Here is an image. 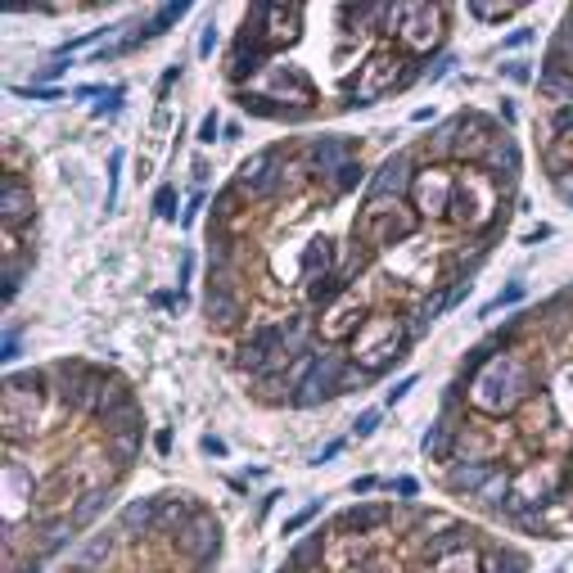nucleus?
<instances>
[{"label": "nucleus", "mask_w": 573, "mask_h": 573, "mask_svg": "<svg viewBox=\"0 0 573 573\" xmlns=\"http://www.w3.org/2000/svg\"><path fill=\"white\" fill-rule=\"evenodd\" d=\"M221 123H217V113H204V123H199V145H212V140H221Z\"/></svg>", "instance_id": "obj_33"}, {"label": "nucleus", "mask_w": 573, "mask_h": 573, "mask_svg": "<svg viewBox=\"0 0 573 573\" xmlns=\"http://www.w3.org/2000/svg\"><path fill=\"white\" fill-rule=\"evenodd\" d=\"M501 461H492V466H470V461H456V466H447L442 470V488L451 492V497H479L483 492V483L492 479V470H497Z\"/></svg>", "instance_id": "obj_19"}, {"label": "nucleus", "mask_w": 573, "mask_h": 573, "mask_svg": "<svg viewBox=\"0 0 573 573\" xmlns=\"http://www.w3.org/2000/svg\"><path fill=\"white\" fill-rule=\"evenodd\" d=\"M551 190H555L564 204H573V167H560V171H551Z\"/></svg>", "instance_id": "obj_31"}, {"label": "nucleus", "mask_w": 573, "mask_h": 573, "mask_svg": "<svg viewBox=\"0 0 573 573\" xmlns=\"http://www.w3.org/2000/svg\"><path fill=\"white\" fill-rule=\"evenodd\" d=\"M451 69H456V60H451V54H442V60H438V64L429 69V82H438V77H447Z\"/></svg>", "instance_id": "obj_42"}, {"label": "nucleus", "mask_w": 573, "mask_h": 573, "mask_svg": "<svg viewBox=\"0 0 573 573\" xmlns=\"http://www.w3.org/2000/svg\"><path fill=\"white\" fill-rule=\"evenodd\" d=\"M420 447H425V456H429L434 466H442V470H447V466L456 461V425L438 416V420L429 425V434L420 438Z\"/></svg>", "instance_id": "obj_20"}, {"label": "nucleus", "mask_w": 573, "mask_h": 573, "mask_svg": "<svg viewBox=\"0 0 573 573\" xmlns=\"http://www.w3.org/2000/svg\"><path fill=\"white\" fill-rule=\"evenodd\" d=\"M538 240H551V226H533V231L524 236V244H538Z\"/></svg>", "instance_id": "obj_47"}, {"label": "nucleus", "mask_w": 573, "mask_h": 573, "mask_svg": "<svg viewBox=\"0 0 573 573\" xmlns=\"http://www.w3.org/2000/svg\"><path fill=\"white\" fill-rule=\"evenodd\" d=\"M546 163H551V171H560V167H573V132H564V136H555V140H551V149H546Z\"/></svg>", "instance_id": "obj_26"}, {"label": "nucleus", "mask_w": 573, "mask_h": 573, "mask_svg": "<svg viewBox=\"0 0 573 573\" xmlns=\"http://www.w3.org/2000/svg\"><path fill=\"white\" fill-rule=\"evenodd\" d=\"M416 158H411V145L407 149H397V154H388L375 171H371V186H366V195H393V199H403L407 190H411V181H416Z\"/></svg>", "instance_id": "obj_15"}, {"label": "nucleus", "mask_w": 573, "mask_h": 573, "mask_svg": "<svg viewBox=\"0 0 573 573\" xmlns=\"http://www.w3.org/2000/svg\"><path fill=\"white\" fill-rule=\"evenodd\" d=\"M118 104H123V86H113V91H108V100H104V104H95V113H100V118H113V113H118Z\"/></svg>", "instance_id": "obj_35"}, {"label": "nucleus", "mask_w": 573, "mask_h": 573, "mask_svg": "<svg viewBox=\"0 0 573 573\" xmlns=\"http://www.w3.org/2000/svg\"><path fill=\"white\" fill-rule=\"evenodd\" d=\"M416 573H479V551H451L442 560H425Z\"/></svg>", "instance_id": "obj_22"}, {"label": "nucleus", "mask_w": 573, "mask_h": 573, "mask_svg": "<svg viewBox=\"0 0 573 573\" xmlns=\"http://www.w3.org/2000/svg\"><path fill=\"white\" fill-rule=\"evenodd\" d=\"M393 492H397V497H403V501H411V497H416V492H420V483H416V479H407V475H403V479H393Z\"/></svg>", "instance_id": "obj_38"}, {"label": "nucleus", "mask_w": 573, "mask_h": 573, "mask_svg": "<svg viewBox=\"0 0 573 573\" xmlns=\"http://www.w3.org/2000/svg\"><path fill=\"white\" fill-rule=\"evenodd\" d=\"M19 95H28V100H60V91H54V86H19Z\"/></svg>", "instance_id": "obj_39"}, {"label": "nucleus", "mask_w": 573, "mask_h": 573, "mask_svg": "<svg viewBox=\"0 0 573 573\" xmlns=\"http://www.w3.org/2000/svg\"><path fill=\"white\" fill-rule=\"evenodd\" d=\"M375 488H379V479H371V475H366V479H357V483H353V492H357V497H366V492H375Z\"/></svg>", "instance_id": "obj_49"}, {"label": "nucleus", "mask_w": 573, "mask_h": 573, "mask_svg": "<svg viewBox=\"0 0 573 573\" xmlns=\"http://www.w3.org/2000/svg\"><path fill=\"white\" fill-rule=\"evenodd\" d=\"M199 208H204V190L190 195V204H186V212H181V226H195V221H199Z\"/></svg>", "instance_id": "obj_37"}, {"label": "nucleus", "mask_w": 573, "mask_h": 573, "mask_svg": "<svg viewBox=\"0 0 573 573\" xmlns=\"http://www.w3.org/2000/svg\"><path fill=\"white\" fill-rule=\"evenodd\" d=\"M514 186L497 181L492 171L483 167H461L456 171V195H451V226L456 231H466V236H492L497 231V221H501V208H506V195Z\"/></svg>", "instance_id": "obj_2"}, {"label": "nucleus", "mask_w": 573, "mask_h": 573, "mask_svg": "<svg viewBox=\"0 0 573 573\" xmlns=\"http://www.w3.org/2000/svg\"><path fill=\"white\" fill-rule=\"evenodd\" d=\"M411 388H416V375H407V379H397V384L388 388V407H393V403H403V397H407Z\"/></svg>", "instance_id": "obj_36"}, {"label": "nucleus", "mask_w": 573, "mask_h": 573, "mask_svg": "<svg viewBox=\"0 0 573 573\" xmlns=\"http://www.w3.org/2000/svg\"><path fill=\"white\" fill-rule=\"evenodd\" d=\"M154 217L177 221V186H158V195H154Z\"/></svg>", "instance_id": "obj_27"}, {"label": "nucleus", "mask_w": 573, "mask_h": 573, "mask_svg": "<svg viewBox=\"0 0 573 573\" xmlns=\"http://www.w3.org/2000/svg\"><path fill=\"white\" fill-rule=\"evenodd\" d=\"M388 524H393V506H384V501H366V506H353V510H343L338 520H334V529H343V533H388Z\"/></svg>", "instance_id": "obj_18"}, {"label": "nucleus", "mask_w": 573, "mask_h": 573, "mask_svg": "<svg viewBox=\"0 0 573 573\" xmlns=\"http://www.w3.org/2000/svg\"><path fill=\"white\" fill-rule=\"evenodd\" d=\"M0 357H6V362H14V357H19V334H14V330L6 334V353H0Z\"/></svg>", "instance_id": "obj_44"}, {"label": "nucleus", "mask_w": 573, "mask_h": 573, "mask_svg": "<svg viewBox=\"0 0 573 573\" xmlns=\"http://www.w3.org/2000/svg\"><path fill=\"white\" fill-rule=\"evenodd\" d=\"M236 91L262 95V100L280 104L284 113H294V118H312V113H316V82H312L299 64H290V60H271L262 73H253V77H249L244 86H236Z\"/></svg>", "instance_id": "obj_6"}, {"label": "nucleus", "mask_w": 573, "mask_h": 573, "mask_svg": "<svg viewBox=\"0 0 573 573\" xmlns=\"http://www.w3.org/2000/svg\"><path fill=\"white\" fill-rule=\"evenodd\" d=\"M113 555V533H91L77 551H73V569H95Z\"/></svg>", "instance_id": "obj_23"}, {"label": "nucleus", "mask_w": 573, "mask_h": 573, "mask_svg": "<svg viewBox=\"0 0 573 573\" xmlns=\"http://www.w3.org/2000/svg\"><path fill=\"white\" fill-rule=\"evenodd\" d=\"M447 19H451L447 6H397L388 37L407 60H429V54H438L447 41Z\"/></svg>", "instance_id": "obj_7"}, {"label": "nucleus", "mask_w": 573, "mask_h": 573, "mask_svg": "<svg viewBox=\"0 0 573 573\" xmlns=\"http://www.w3.org/2000/svg\"><path fill=\"white\" fill-rule=\"evenodd\" d=\"M529 41H533V32H529V28H520V32H510V37H506V45H510V50H514V45H529Z\"/></svg>", "instance_id": "obj_46"}, {"label": "nucleus", "mask_w": 573, "mask_h": 573, "mask_svg": "<svg viewBox=\"0 0 573 573\" xmlns=\"http://www.w3.org/2000/svg\"><path fill=\"white\" fill-rule=\"evenodd\" d=\"M420 236V212L393 195H366L362 212L353 221V240L366 253H393Z\"/></svg>", "instance_id": "obj_3"}, {"label": "nucleus", "mask_w": 573, "mask_h": 573, "mask_svg": "<svg viewBox=\"0 0 573 573\" xmlns=\"http://www.w3.org/2000/svg\"><path fill=\"white\" fill-rule=\"evenodd\" d=\"M564 384H569V388H573V366H569V371H564Z\"/></svg>", "instance_id": "obj_54"}, {"label": "nucleus", "mask_w": 573, "mask_h": 573, "mask_svg": "<svg viewBox=\"0 0 573 573\" xmlns=\"http://www.w3.org/2000/svg\"><path fill=\"white\" fill-rule=\"evenodd\" d=\"M45 375H10V384H6V442L10 447H19V438H23V429L28 425H37L41 420V411H45Z\"/></svg>", "instance_id": "obj_9"}, {"label": "nucleus", "mask_w": 573, "mask_h": 573, "mask_svg": "<svg viewBox=\"0 0 573 573\" xmlns=\"http://www.w3.org/2000/svg\"><path fill=\"white\" fill-rule=\"evenodd\" d=\"M338 447H343V442H330V447H325V451L316 456V466H325V461H330V456H338Z\"/></svg>", "instance_id": "obj_51"}, {"label": "nucleus", "mask_w": 573, "mask_h": 573, "mask_svg": "<svg viewBox=\"0 0 573 573\" xmlns=\"http://www.w3.org/2000/svg\"><path fill=\"white\" fill-rule=\"evenodd\" d=\"M212 45H217V28L208 23V28H204V37H199V54H204V60H212Z\"/></svg>", "instance_id": "obj_41"}, {"label": "nucleus", "mask_w": 573, "mask_h": 573, "mask_svg": "<svg viewBox=\"0 0 573 573\" xmlns=\"http://www.w3.org/2000/svg\"><path fill=\"white\" fill-rule=\"evenodd\" d=\"M397 569H403V564H397L388 551H375V555H371L366 564H357L353 573H397Z\"/></svg>", "instance_id": "obj_29"}, {"label": "nucleus", "mask_w": 573, "mask_h": 573, "mask_svg": "<svg viewBox=\"0 0 573 573\" xmlns=\"http://www.w3.org/2000/svg\"><path fill=\"white\" fill-rule=\"evenodd\" d=\"M290 573H325V569H321V564H316V569H290Z\"/></svg>", "instance_id": "obj_52"}, {"label": "nucleus", "mask_w": 573, "mask_h": 573, "mask_svg": "<svg viewBox=\"0 0 573 573\" xmlns=\"http://www.w3.org/2000/svg\"><path fill=\"white\" fill-rule=\"evenodd\" d=\"M407 348H411L407 316L403 312H371L366 325L348 343V357L357 362V371L366 379H375V375H384V371H393L397 362H403Z\"/></svg>", "instance_id": "obj_4"}, {"label": "nucleus", "mask_w": 573, "mask_h": 573, "mask_svg": "<svg viewBox=\"0 0 573 573\" xmlns=\"http://www.w3.org/2000/svg\"><path fill=\"white\" fill-rule=\"evenodd\" d=\"M32 181L0 171V221H6V231H23V221H32Z\"/></svg>", "instance_id": "obj_16"}, {"label": "nucleus", "mask_w": 573, "mask_h": 573, "mask_svg": "<svg viewBox=\"0 0 573 573\" xmlns=\"http://www.w3.org/2000/svg\"><path fill=\"white\" fill-rule=\"evenodd\" d=\"M569 475H573V461H560V456H542V461H529L524 470H514V483H510V501L506 506H551L569 492ZM501 506V510H506Z\"/></svg>", "instance_id": "obj_8"}, {"label": "nucleus", "mask_w": 573, "mask_h": 573, "mask_svg": "<svg viewBox=\"0 0 573 573\" xmlns=\"http://www.w3.org/2000/svg\"><path fill=\"white\" fill-rule=\"evenodd\" d=\"M379 420H384L379 411H362V416H357V425H353V434H357V438H371V434L379 429Z\"/></svg>", "instance_id": "obj_34"}, {"label": "nucleus", "mask_w": 573, "mask_h": 573, "mask_svg": "<svg viewBox=\"0 0 573 573\" xmlns=\"http://www.w3.org/2000/svg\"><path fill=\"white\" fill-rule=\"evenodd\" d=\"M316 514H321V501H312V506H303L299 514H290V520H284V529H280V533H284V538H294V533H303V529H308V524L316 520Z\"/></svg>", "instance_id": "obj_28"}, {"label": "nucleus", "mask_w": 573, "mask_h": 573, "mask_svg": "<svg viewBox=\"0 0 573 573\" xmlns=\"http://www.w3.org/2000/svg\"><path fill=\"white\" fill-rule=\"evenodd\" d=\"M501 73H506L510 82H520V86H524V82H533V73H529V64H506Z\"/></svg>", "instance_id": "obj_40"}, {"label": "nucleus", "mask_w": 573, "mask_h": 573, "mask_svg": "<svg viewBox=\"0 0 573 573\" xmlns=\"http://www.w3.org/2000/svg\"><path fill=\"white\" fill-rule=\"evenodd\" d=\"M524 299V284H506V290L483 308V316H492V312H501V308H510V303H520Z\"/></svg>", "instance_id": "obj_30"}, {"label": "nucleus", "mask_w": 573, "mask_h": 573, "mask_svg": "<svg viewBox=\"0 0 573 573\" xmlns=\"http://www.w3.org/2000/svg\"><path fill=\"white\" fill-rule=\"evenodd\" d=\"M366 316H371V299H366V290L357 284V290H348L343 299H334V303L316 316V330H321L325 343H353V334L366 325Z\"/></svg>", "instance_id": "obj_12"}, {"label": "nucleus", "mask_w": 573, "mask_h": 573, "mask_svg": "<svg viewBox=\"0 0 573 573\" xmlns=\"http://www.w3.org/2000/svg\"><path fill=\"white\" fill-rule=\"evenodd\" d=\"M488 357L466 371V407L483 420H501V416H520L533 397L542 393V375L533 366V357L524 348H492L483 343Z\"/></svg>", "instance_id": "obj_1"}, {"label": "nucleus", "mask_w": 573, "mask_h": 573, "mask_svg": "<svg viewBox=\"0 0 573 573\" xmlns=\"http://www.w3.org/2000/svg\"><path fill=\"white\" fill-rule=\"evenodd\" d=\"M104 451L113 456V466L127 470L136 456H140V429L136 434H104Z\"/></svg>", "instance_id": "obj_24"}, {"label": "nucleus", "mask_w": 573, "mask_h": 573, "mask_svg": "<svg viewBox=\"0 0 573 573\" xmlns=\"http://www.w3.org/2000/svg\"><path fill=\"white\" fill-rule=\"evenodd\" d=\"M221 546V524L212 520V514H195V520L181 529V533H171V555H181L190 564H208Z\"/></svg>", "instance_id": "obj_13"}, {"label": "nucleus", "mask_w": 573, "mask_h": 573, "mask_svg": "<svg viewBox=\"0 0 573 573\" xmlns=\"http://www.w3.org/2000/svg\"><path fill=\"white\" fill-rule=\"evenodd\" d=\"M303 19H308L303 6H253L244 14V23L258 32V41H262V50L271 54V60H280V50L303 37Z\"/></svg>", "instance_id": "obj_10"}, {"label": "nucleus", "mask_w": 573, "mask_h": 573, "mask_svg": "<svg viewBox=\"0 0 573 573\" xmlns=\"http://www.w3.org/2000/svg\"><path fill=\"white\" fill-rule=\"evenodd\" d=\"M204 312H208L212 330H240L249 316V294L244 290H208Z\"/></svg>", "instance_id": "obj_17"}, {"label": "nucleus", "mask_w": 573, "mask_h": 573, "mask_svg": "<svg viewBox=\"0 0 573 573\" xmlns=\"http://www.w3.org/2000/svg\"><path fill=\"white\" fill-rule=\"evenodd\" d=\"M456 195V171L451 167H420L407 190V204L420 212V221H447Z\"/></svg>", "instance_id": "obj_11"}, {"label": "nucleus", "mask_w": 573, "mask_h": 573, "mask_svg": "<svg viewBox=\"0 0 573 573\" xmlns=\"http://www.w3.org/2000/svg\"><path fill=\"white\" fill-rule=\"evenodd\" d=\"M564 497H569V501H573V475H569V492H564Z\"/></svg>", "instance_id": "obj_55"}, {"label": "nucleus", "mask_w": 573, "mask_h": 573, "mask_svg": "<svg viewBox=\"0 0 573 573\" xmlns=\"http://www.w3.org/2000/svg\"><path fill=\"white\" fill-rule=\"evenodd\" d=\"M524 569H529V560L520 551H510L506 542H492L479 551V573H524Z\"/></svg>", "instance_id": "obj_21"}, {"label": "nucleus", "mask_w": 573, "mask_h": 573, "mask_svg": "<svg viewBox=\"0 0 573 573\" xmlns=\"http://www.w3.org/2000/svg\"><path fill=\"white\" fill-rule=\"evenodd\" d=\"M564 32H573V10H569V14H564Z\"/></svg>", "instance_id": "obj_53"}, {"label": "nucleus", "mask_w": 573, "mask_h": 573, "mask_svg": "<svg viewBox=\"0 0 573 573\" xmlns=\"http://www.w3.org/2000/svg\"><path fill=\"white\" fill-rule=\"evenodd\" d=\"M190 171H195V181H199V186L208 181V163H204V158H195V167H190Z\"/></svg>", "instance_id": "obj_50"}, {"label": "nucleus", "mask_w": 573, "mask_h": 573, "mask_svg": "<svg viewBox=\"0 0 573 573\" xmlns=\"http://www.w3.org/2000/svg\"><path fill=\"white\" fill-rule=\"evenodd\" d=\"M154 451H158V456H167V451H171V434H167V429H163V434H154Z\"/></svg>", "instance_id": "obj_48"}, {"label": "nucleus", "mask_w": 573, "mask_h": 573, "mask_svg": "<svg viewBox=\"0 0 573 573\" xmlns=\"http://www.w3.org/2000/svg\"><path fill=\"white\" fill-rule=\"evenodd\" d=\"M524 6H483V0H475L470 6V19H479V23H506V19H514Z\"/></svg>", "instance_id": "obj_25"}, {"label": "nucleus", "mask_w": 573, "mask_h": 573, "mask_svg": "<svg viewBox=\"0 0 573 573\" xmlns=\"http://www.w3.org/2000/svg\"><path fill=\"white\" fill-rule=\"evenodd\" d=\"M407 69H411V60L397 45H375L366 60L357 64V73L343 82V100H338V108H362V104H375V100H384V95H397V91H407Z\"/></svg>", "instance_id": "obj_5"}, {"label": "nucleus", "mask_w": 573, "mask_h": 573, "mask_svg": "<svg viewBox=\"0 0 573 573\" xmlns=\"http://www.w3.org/2000/svg\"><path fill=\"white\" fill-rule=\"evenodd\" d=\"M204 451H208V456H226V442L212 438V434H204Z\"/></svg>", "instance_id": "obj_45"}, {"label": "nucleus", "mask_w": 573, "mask_h": 573, "mask_svg": "<svg viewBox=\"0 0 573 573\" xmlns=\"http://www.w3.org/2000/svg\"><path fill=\"white\" fill-rule=\"evenodd\" d=\"M37 497H41L37 479L23 470L19 447H10V461H6V529H19L23 514L32 520V501H37Z\"/></svg>", "instance_id": "obj_14"}, {"label": "nucleus", "mask_w": 573, "mask_h": 573, "mask_svg": "<svg viewBox=\"0 0 573 573\" xmlns=\"http://www.w3.org/2000/svg\"><path fill=\"white\" fill-rule=\"evenodd\" d=\"M177 77H181V64H171V69L163 73V82H158V95H167V86H171V82H177Z\"/></svg>", "instance_id": "obj_43"}, {"label": "nucleus", "mask_w": 573, "mask_h": 573, "mask_svg": "<svg viewBox=\"0 0 573 573\" xmlns=\"http://www.w3.org/2000/svg\"><path fill=\"white\" fill-rule=\"evenodd\" d=\"M118 171H123V149H113L108 154V208L118 199Z\"/></svg>", "instance_id": "obj_32"}]
</instances>
